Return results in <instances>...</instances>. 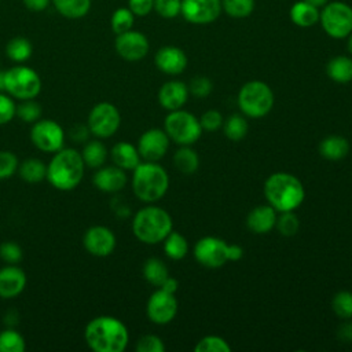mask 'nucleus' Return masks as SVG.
<instances>
[{"instance_id":"nucleus-1","label":"nucleus","mask_w":352,"mask_h":352,"mask_svg":"<svg viewBox=\"0 0 352 352\" xmlns=\"http://www.w3.org/2000/svg\"><path fill=\"white\" fill-rule=\"evenodd\" d=\"M84 340L95 352H122L128 346L129 333L118 318L100 315L87 323Z\"/></svg>"},{"instance_id":"nucleus-2","label":"nucleus","mask_w":352,"mask_h":352,"mask_svg":"<svg viewBox=\"0 0 352 352\" xmlns=\"http://www.w3.org/2000/svg\"><path fill=\"white\" fill-rule=\"evenodd\" d=\"M85 164L81 153L72 147H62L54 153L51 161L47 164L48 183L60 191L74 190L82 180Z\"/></svg>"},{"instance_id":"nucleus-3","label":"nucleus","mask_w":352,"mask_h":352,"mask_svg":"<svg viewBox=\"0 0 352 352\" xmlns=\"http://www.w3.org/2000/svg\"><path fill=\"white\" fill-rule=\"evenodd\" d=\"M264 197L276 212L297 209L305 198L302 182L289 172H275L264 182Z\"/></svg>"},{"instance_id":"nucleus-4","label":"nucleus","mask_w":352,"mask_h":352,"mask_svg":"<svg viewBox=\"0 0 352 352\" xmlns=\"http://www.w3.org/2000/svg\"><path fill=\"white\" fill-rule=\"evenodd\" d=\"M132 172V191L140 201L154 204L166 194L169 176L158 162L143 161Z\"/></svg>"},{"instance_id":"nucleus-5","label":"nucleus","mask_w":352,"mask_h":352,"mask_svg":"<svg viewBox=\"0 0 352 352\" xmlns=\"http://www.w3.org/2000/svg\"><path fill=\"white\" fill-rule=\"evenodd\" d=\"M172 228V216L164 208L155 205H147L139 209L132 219L133 235L146 245L162 242Z\"/></svg>"},{"instance_id":"nucleus-6","label":"nucleus","mask_w":352,"mask_h":352,"mask_svg":"<svg viewBox=\"0 0 352 352\" xmlns=\"http://www.w3.org/2000/svg\"><path fill=\"white\" fill-rule=\"evenodd\" d=\"M243 249L235 243H227L217 236H204L194 246L195 260L206 268H220L228 261L241 260Z\"/></svg>"},{"instance_id":"nucleus-7","label":"nucleus","mask_w":352,"mask_h":352,"mask_svg":"<svg viewBox=\"0 0 352 352\" xmlns=\"http://www.w3.org/2000/svg\"><path fill=\"white\" fill-rule=\"evenodd\" d=\"M274 92L268 84L258 80L245 82L238 92V107L245 117H265L274 107Z\"/></svg>"},{"instance_id":"nucleus-8","label":"nucleus","mask_w":352,"mask_h":352,"mask_svg":"<svg viewBox=\"0 0 352 352\" xmlns=\"http://www.w3.org/2000/svg\"><path fill=\"white\" fill-rule=\"evenodd\" d=\"M164 131L179 146H191L202 135L199 118L186 110H172L164 120Z\"/></svg>"},{"instance_id":"nucleus-9","label":"nucleus","mask_w":352,"mask_h":352,"mask_svg":"<svg viewBox=\"0 0 352 352\" xmlns=\"http://www.w3.org/2000/svg\"><path fill=\"white\" fill-rule=\"evenodd\" d=\"M41 85L38 73L23 63H16L6 70V92L14 99H34L40 94Z\"/></svg>"},{"instance_id":"nucleus-10","label":"nucleus","mask_w":352,"mask_h":352,"mask_svg":"<svg viewBox=\"0 0 352 352\" xmlns=\"http://www.w3.org/2000/svg\"><path fill=\"white\" fill-rule=\"evenodd\" d=\"M319 23L331 38H346L352 32V7L344 1H329L319 12Z\"/></svg>"},{"instance_id":"nucleus-11","label":"nucleus","mask_w":352,"mask_h":352,"mask_svg":"<svg viewBox=\"0 0 352 352\" xmlns=\"http://www.w3.org/2000/svg\"><path fill=\"white\" fill-rule=\"evenodd\" d=\"M120 125V110L110 102H99L88 113L87 126L89 132L99 139L111 138L118 131Z\"/></svg>"},{"instance_id":"nucleus-12","label":"nucleus","mask_w":352,"mask_h":352,"mask_svg":"<svg viewBox=\"0 0 352 352\" xmlns=\"http://www.w3.org/2000/svg\"><path fill=\"white\" fill-rule=\"evenodd\" d=\"M30 140L40 151L54 154L63 147L65 131L55 120L40 118L32 124Z\"/></svg>"},{"instance_id":"nucleus-13","label":"nucleus","mask_w":352,"mask_h":352,"mask_svg":"<svg viewBox=\"0 0 352 352\" xmlns=\"http://www.w3.org/2000/svg\"><path fill=\"white\" fill-rule=\"evenodd\" d=\"M147 318L155 324H168L177 314V300L175 293L158 287L147 300Z\"/></svg>"},{"instance_id":"nucleus-14","label":"nucleus","mask_w":352,"mask_h":352,"mask_svg":"<svg viewBox=\"0 0 352 352\" xmlns=\"http://www.w3.org/2000/svg\"><path fill=\"white\" fill-rule=\"evenodd\" d=\"M116 52L120 58L126 62H138L142 60L150 50V43L146 34L138 30H128L121 34H116L114 41Z\"/></svg>"},{"instance_id":"nucleus-15","label":"nucleus","mask_w":352,"mask_h":352,"mask_svg":"<svg viewBox=\"0 0 352 352\" xmlns=\"http://www.w3.org/2000/svg\"><path fill=\"white\" fill-rule=\"evenodd\" d=\"M180 14L194 25L212 23L221 14V0H182Z\"/></svg>"},{"instance_id":"nucleus-16","label":"nucleus","mask_w":352,"mask_h":352,"mask_svg":"<svg viewBox=\"0 0 352 352\" xmlns=\"http://www.w3.org/2000/svg\"><path fill=\"white\" fill-rule=\"evenodd\" d=\"M170 139L164 129L150 128L144 131L138 140V151L144 161H160L169 148Z\"/></svg>"},{"instance_id":"nucleus-17","label":"nucleus","mask_w":352,"mask_h":352,"mask_svg":"<svg viewBox=\"0 0 352 352\" xmlns=\"http://www.w3.org/2000/svg\"><path fill=\"white\" fill-rule=\"evenodd\" d=\"M85 250L95 257H106L113 253L117 245L114 232L106 226H92L82 236Z\"/></svg>"},{"instance_id":"nucleus-18","label":"nucleus","mask_w":352,"mask_h":352,"mask_svg":"<svg viewBox=\"0 0 352 352\" xmlns=\"http://www.w3.org/2000/svg\"><path fill=\"white\" fill-rule=\"evenodd\" d=\"M186 52L175 45H164L154 55V63L158 70L169 76H177L187 67Z\"/></svg>"},{"instance_id":"nucleus-19","label":"nucleus","mask_w":352,"mask_h":352,"mask_svg":"<svg viewBox=\"0 0 352 352\" xmlns=\"http://www.w3.org/2000/svg\"><path fill=\"white\" fill-rule=\"evenodd\" d=\"M26 274L15 264L0 268V298L10 300L18 297L26 287Z\"/></svg>"},{"instance_id":"nucleus-20","label":"nucleus","mask_w":352,"mask_h":352,"mask_svg":"<svg viewBox=\"0 0 352 352\" xmlns=\"http://www.w3.org/2000/svg\"><path fill=\"white\" fill-rule=\"evenodd\" d=\"M188 87L183 81L170 80L161 85L158 91V103L168 111L182 109L188 99Z\"/></svg>"},{"instance_id":"nucleus-21","label":"nucleus","mask_w":352,"mask_h":352,"mask_svg":"<svg viewBox=\"0 0 352 352\" xmlns=\"http://www.w3.org/2000/svg\"><path fill=\"white\" fill-rule=\"evenodd\" d=\"M126 173L117 165L100 166L94 175V186L103 192H118L126 184Z\"/></svg>"},{"instance_id":"nucleus-22","label":"nucleus","mask_w":352,"mask_h":352,"mask_svg":"<svg viewBox=\"0 0 352 352\" xmlns=\"http://www.w3.org/2000/svg\"><path fill=\"white\" fill-rule=\"evenodd\" d=\"M276 217V210L271 205H258L249 212L246 226L254 234H267L275 227Z\"/></svg>"},{"instance_id":"nucleus-23","label":"nucleus","mask_w":352,"mask_h":352,"mask_svg":"<svg viewBox=\"0 0 352 352\" xmlns=\"http://www.w3.org/2000/svg\"><path fill=\"white\" fill-rule=\"evenodd\" d=\"M110 158L114 165L124 170H133L142 162L138 147L129 142L116 143L110 150Z\"/></svg>"},{"instance_id":"nucleus-24","label":"nucleus","mask_w":352,"mask_h":352,"mask_svg":"<svg viewBox=\"0 0 352 352\" xmlns=\"http://www.w3.org/2000/svg\"><path fill=\"white\" fill-rule=\"evenodd\" d=\"M319 8L304 1H296L289 11L290 21L298 28H311L319 22Z\"/></svg>"},{"instance_id":"nucleus-25","label":"nucleus","mask_w":352,"mask_h":352,"mask_svg":"<svg viewBox=\"0 0 352 352\" xmlns=\"http://www.w3.org/2000/svg\"><path fill=\"white\" fill-rule=\"evenodd\" d=\"M349 153V142L340 135H330L320 140L319 154L330 161H340Z\"/></svg>"},{"instance_id":"nucleus-26","label":"nucleus","mask_w":352,"mask_h":352,"mask_svg":"<svg viewBox=\"0 0 352 352\" xmlns=\"http://www.w3.org/2000/svg\"><path fill=\"white\" fill-rule=\"evenodd\" d=\"M326 74L329 78L338 84L352 81V58L346 55L333 56L326 65Z\"/></svg>"},{"instance_id":"nucleus-27","label":"nucleus","mask_w":352,"mask_h":352,"mask_svg":"<svg viewBox=\"0 0 352 352\" xmlns=\"http://www.w3.org/2000/svg\"><path fill=\"white\" fill-rule=\"evenodd\" d=\"M51 4L63 18L81 19L91 11L92 0H51Z\"/></svg>"},{"instance_id":"nucleus-28","label":"nucleus","mask_w":352,"mask_h":352,"mask_svg":"<svg viewBox=\"0 0 352 352\" xmlns=\"http://www.w3.org/2000/svg\"><path fill=\"white\" fill-rule=\"evenodd\" d=\"M81 157L85 166L98 169L106 164L109 151L100 140H89V142H85L81 151Z\"/></svg>"},{"instance_id":"nucleus-29","label":"nucleus","mask_w":352,"mask_h":352,"mask_svg":"<svg viewBox=\"0 0 352 352\" xmlns=\"http://www.w3.org/2000/svg\"><path fill=\"white\" fill-rule=\"evenodd\" d=\"M33 54V45L29 38L23 36H16L8 40L6 44V55L15 63H25L30 59Z\"/></svg>"},{"instance_id":"nucleus-30","label":"nucleus","mask_w":352,"mask_h":352,"mask_svg":"<svg viewBox=\"0 0 352 352\" xmlns=\"http://www.w3.org/2000/svg\"><path fill=\"white\" fill-rule=\"evenodd\" d=\"M18 173L26 183H40L47 177V164L38 158H26L19 164Z\"/></svg>"},{"instance_id":"nucleus-31","label":"nucleus","mask_w":352,"mask_h":352,"mask_svg":"<svg viewBox=\"0 0 352 352\" xmlns=\"http://www.w3.org/2000/svg\"><path fill=\"white\" fill-rule=\"evenodd\" d=\"M173 165L179 172L191 175L199 166V157L190 146H180V148H177L173 154Z\"/></svg>"},{"instance_id":"nucleus-32","label":"nucleus","mask_w":352,"mask_h":352,"mask_svg":"<svg viewBox=\"0 0 352 352\" xmlns=\"http://www.w3.org/2000/svg\"><path fill=\"white\" fill-rule=\"evenodd\" d=\"M142 271H143L144 279L150 285L157 286V287H160L164 283V280L169 276V270H168L166 264L158 257L147 258L143 264Z\"/></svg>"},{"instance_id":"nucleus-33","label":"nucleus","mask_w":352,"mask_h":352,"mask_svg":"<svg viewBox=\"0 0 352 352\" xmlns=\"http://www.w3.org/2000/svg\"><path fill=\"white\" fill-rule=\"evenodd\" d=\"M162 242L164 252L170 260H182L188 253V242L180 232L172 230Z\"/></svg>"},{"instance_id":"nucleus-34","label":"nucleus","mask_w":352,"mask_h":352,"mask_svg":"<svg viewBox=\"0 0 352 352\" xmlns=\"http://www.w3.org/2000/svg\"><path fill=\"white\" fill-rule=\"evenodd\" d=\"M249 131V124L245 116L232 114L223 122V132L230 140H242Z\"/></svg>"},{"instance_id":"nucleus-35","label":"nucleus","mask_w":352,"mask_h":352,"mask_svg":"<svg viewBox=\"0 0 352 352\" xmlns=\"http://www.w3.org/2000/svg\"><path fill=\"white\" fill-rule=\"evenodd\" d=\"M254 4V0H221V11L230 18L243 19L253 12Z\"/></svg>"},{"instance_id":"nucleus-36","label":"nucleus","mask_w":352,"mask_h":352,"mask_svg":"<svg viewBox=\"0 0 352 352\" xmlns=\"http://www.w3.org/2000/svg\"><path fill=\"white\" fill-rule=\"evenodd\" d=\"M26 349V341L23 336L8 327L0 331V352H23Z\"/></svg>"},{"instance_id":"nucleus-37","label":"nucleus","mask_w":352,"mask_h":352,"mask_svg":"<svg viewBox=\"0 0 352 352\" xmlns=\"http://www.w3.org/2000/svg\"><path fill=\"white\" fill-rule=\"evenodd\" d=\"M133 23H135V15L128 7H120L111 14L110 28L116 34H121L124 32L131 30L133 28Z\"/></svg>"},{"instance_id":"nucleus-38","label":"nucleus","mask_w":352,"mask_h":352,"mask_svg":"<svg viewBox=\"0 0 352 352\" xmlns=\"http://www.w3.org/2000/svg\"><path fill=\"white\" fill-rule=\"evenodd\" d=\"M333 312L341 319L352 318V292L341 290L333 296L331 300Z\"/></svg>"},{"instance_id":"nucleus-39","label":"nucleus","mask_w":352,"mask_h":352,"mask_svg":"<svg viewBox=\"0 0 352 352\" xmlns=\"http://www.w3.org/2000/svg\"><path fill=\"white\" fill-rule=\"evenodd\" d=\"M280 214L276 217L275 227L283 236H293L297 234L300 228V220L293 210L279 212Z\"/></svg>"},{"instance_id":"nucleus-40","label":"nucleus","mask_w":352,"mask_h":352,"mask_svg":"<svg viewBox=\"0 0 352 352\" xmlns=\"http://www.w3.org/2000/svg\"><path fill=\"white\" fill-rule=\"evenodd\" d=\"M195 352H231V346L220 336H205L194 346Z\"/></svg>"},{"instance_id":"nucleus-41","label":"nucleus","mask_w":352,"mask_h":352,"mask_svg":"<svg viewBox=\"0 0 352 352\" xmlns=\"http://www.w3.org/2000/svg\"><path fill=\"white\" fill-rule=\"evenodd\" d=\"M15 117L22 120L23 122L33 124L41 118V106L34 99L21 100V103L16 104Z\"/></svg>"},{"instance_id":"nucleus-42","label":"nucleus","mask_w":352,"mask_h":352,"mask_svg":"<svg viewBox=\"0 0 352 352\" xmlns=\"http://www.w3.org/2000/svg\"><path fill=\"white\" fill-rule=\"evenodd\" d=\"M153 10L164 19H173L180 15L182 0H154Z\"/></svg>"},{"instance_id":"nucleus-43","label":"nucleus","mask_w":352,"mask_h":352,"mask_svg":"<svg viewBox=\"0 0 352 352\" xmlns=\"http://www.w3.org/2000/svg\"><path fill=\"white\" fill-rule=\"evenodd\" d=\"M18 157L12 151L0 150V180L10 179L15 172H18Z\"/></svg>"},{"instance_id":"nucleus-44","label":"nucleus","mask_w":352,"mask_h":352,"mask_svg":"<svg viewBox=\"0 0 352 352\" xmlns=\"http://www.w3.org/2000/svg\"><path fill=\"white\" fill-rule=\"evenodd\" d=\"M23 257L22 248L12 241H6L0 245V258L7 264H18Z\"/></svg>"},{"instance_id":"nucleus-45","label":"nucleus","mask_w":352,"mask_h":352,"mask_svg":"<svg viewBox=\"0 0 352 352\" xmlns=\"http://www.w3.org/2000/svg\"><path fill=\"white\" fill-rule=\"evenodd\" d=\"M188 87V92L197 98H206L210 95L213 89V84L206 76H195L191 78Z\"/></svg>"},{"instance_id":"nucleus-46","label":"nucleus","mask_w":352,"mask_h":352,"mask_svg":"<svg viewBox=\"0 0 352 352\" xmlns=\"http://www.w3.org/2000/svg\"><path fill=\"white\" fill-rule=\"evenodd\" d=\"M136 351L138 352H164L165 344L158 336L146 334L138 340Z\"/></svg>"},{"instance_id":"nucleus-47","label":"nucleus","mask_w":352,"mask_h":352,"mask_svg":"<svg viewBox=\"0 0 352 352\" xmlns=\"http://www.w3.org/2000/svg\"><path fill=\"white\" fill-rule=\"evenodd\" d=\"M223 122H224V118H223L221 113L219 110H214V109L206 110L199 117V124L202 126V131H208V132L217 131L219 128L223 126Z\"/></svg>"},{"instance_id":"nucleus-48","label":"nucleus","mask_w":352,"mask_h":352,"mask_svg":"<svg viewBox=\"0 0 352 352\" xmlns=\"http://www.w3.org/2000/svg\"><path fill=\"white\" fill-rule=\"evenodd\" d=\"M16 111V104L14 99L7 92H0V125L8 124Z\"/></svg>"},{"instance_id":"nucleus-49","label":"nucleus","mask_w":352,"mask_h":352,"mask_svg":"<svg viewBox=\"0 0 352 352\" xmlns=\"http://www.w3.org/2000/svg\"><path fill=\"white\" fill-rule=\"evenodd\" d=\"M154 0H128V8L135 16H146L153 11Z\"/></svg>"},{"instance_id":"nucleus-50","label":"nucleus","mask_w":352,"mask_h":352,"mask_svg":"<svg viewBox=\"0 0 352 352\" xmlns=\"http://www.w3.org/2000/svg\"><path fill=\"white\" fill-rule=\"evenodd\" d=\"M26 10L32 12L45 11L51 6V0H22Z\"/></svg>"},{"instance_id":"nucleus-51","label":"nucleus","mask_w":352,"mask_h":352,"mask_svg":"<svg viewBox=\"0 0 352 352\" xmlns=\"http://www.w3.org/2000/svg\"><path fill=\"white\" fill-rule=\"evenodd\" d=\"M89 133L91 132H89L88 126H84V125H74L70 129V138L74 142H87V138Z\"/></svg>"},{"instance_id":"nucleus-52","label":"nucleus","mask_w":352,"mask_h":352,"mask_svg":"<svg viewBox=\"0 0 352 352\" xmlns=\"http://www.w3.org/2000/svg\"><path fill=\"white\" fill-rule=\"evenodd\" d=\"M161 289H164V290H166V292H169V293H176V290H177V287H179V282L173 278V276H168L165 280H164V283L160 286Z\"/></svg>"},{"instance_id":"nucleus-53","label":"nucleus","mask_w":352,"mask_h":352,"mask_svg":"<svg viewBox=\"0 0 352 352\" xmlns=\"http://www.w3.org/2000/svg\"><path fill=\"white\" fill-rule=\"evenodd\" d=\"M340 337L342 338V341H352V324L351 323H345L340 327Z\"/></svg>"},{"instance_id":"nucleus-54","label":"nucleus","mask_w":352,"mask_h":352,"mask_svg":"<svg viewBox=\"0 0 352 352\" xmlns=\"http://www.w3.org/2000/svg\"><path fill=\"white\" fill-rule=\"evenodd\" d=\"M0 92H6V70H0Z\"/></svg>"},{"instance_id":"nucleus-55","label":"nucleus","mask_w":352,"mask_h":352,"mask_svg":"<svg viewBox=\"0 0 352 352\" xmlns=\"http://www.w3.org/2000/svg\"><path fill=\"white\" fill-rule=\"evenodd\" d=\"M304 1L312 4V6L318 7V8H320V7H323L326 3H329V0H304Z\"/></svg>"},{"instance_id":"nucleus-56","label":"nucleus","mask_w":352,"mask_h":352,"mask_svg":"<svg viewBox=\"0 0 352 352\" xmlns=\"http://www.w3.org/2000/svg\"><path fill=\"white\" fill-rule=\"evenodd\" d=\"M346 38H348V41H346V48H348L349 54L352 55V32H351V34H349Z\"/></svg>"}]
</instances>
